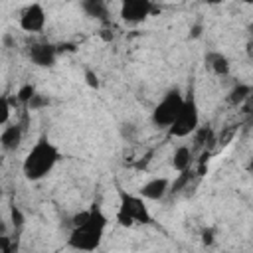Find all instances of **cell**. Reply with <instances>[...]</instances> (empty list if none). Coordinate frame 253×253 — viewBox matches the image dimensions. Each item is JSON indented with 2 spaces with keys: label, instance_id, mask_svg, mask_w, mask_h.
I'll return each instance as SVG.
<instances>
[{
  "label": "cell",
  "instance_id": "6da1fadb",
  "mask_svg": "<svg viewBox=\"0 0 253 253\" xmlns=\"http://www.w3.org/2000/svg\"><path fill=\"white\" fill-rule=\"evenodd\" d=\"M107 223H109V219H107L105 211L97 204H93L89 208L87 223L71 229V233L67 237V245L71 249L83 251V253H91V251L99 249V245L103 243V235H105Z\"/></svg>",
  "mask_w": 253,
  "mask_h": 253
},
{
  "label": "cell",
  "instance_id": "7a4b0ae2",
  "mask_svg": "<svg viewBox=\"0 0 253 253\" xmlns=\"http://www.w3.org/2000/svg\"><path fill=\"white\" fill-rule=\"evenodd\" d=\"M59 158H61L59 148L47 136H40L36 140V144L30 148V152L26 154L24 164H22V172L32 182L43 180L47 174H51V170L55 168Z\"/></svg>",
  "mask_w": 253,
  "mask_h": 253
},
{
  "label": "cell",
  "instance_id": "3957f363",
  "mask_svg": "<svg viewBox=\"0 0 253 253\" xmlns=\"http://www.w3.org/2000/svg\"><path fill=\"white\" fill-rule=\"evenodd\" d=\"M117 221L123 227L152 223V215H150V210H148L144 198L134 196V194H128V192H121L119 194Z\"/></svg>",
  "mask_w": 253,
  "mask_h": 253
},
{
  "label": "cell",
  "instance_id": "277c9868",
  "mask_svg": "<svg viewBox=\"0 0 253 253\" xmlns=\"http://www.w3.org/2000/svg\"><path fill=\"white\" fill-rule=\"evenodd\" d=\"M184 99H186V95L180 91V87L168 89L152 111V117H150L152 125L158 128H170L184 107Z\"/></svg>",
  "mask_w": 253,
  "mask_h": 253
},
{
  "label": "cell",
  "instance_id": "5b68a950",
  "mask_svg": "<svg viewBox=\"0 0 253 253\" xmlns=\"http://www.w3.org/2000/svg\"><path fill=\"white\" fill-rule=\"evenodd\" d=\"M198 128H200V107L196 101L194 87H190L186 93V99H184V107H182L178 119L174 121V125L168 128V132L174 138H184V136L194 134Z\"/></svg>",
  "mask_w": 253,
  "mask_h": 253
},
{
  "label": "cell",
  "instance_id": "8992f818",
  "mask_svg": "<svg viewBox=\"0 0 253 253\" xmlns=\"http://www.w3.org/2000/svg\"><path fill=\"white\" fill-rule=\"evenodd\" d=\"M154 12H160V8H156L150 0H125L121 4V20L125 24L136 26L140 22H144L148 16H152Z\"/></svg>",
  "mask_w": 253,
  "mask_h": 253
},
{
  "label": "cell",
  "instance_id": "52a82bcc",
  "mask_svg": "<svg viewBox=\"0 0 253 253\" xmlns=\"http://www.w3.org/2000/svg\"><path fill=\"white\" fill-rule=\"evenodd\" d=\"M45 10L40 2H34V4H28L22 14H20V28L28 34H38L45 28Z\"/></svg>",
  "mask_w": 253,
  "mask_h": 253
},
{
  "label": "cell",
  "instance_id": "ba28073f",
  "mask_svg": "<svg viewBox=\"0 0 253 253\" xmlns=\"http://www.w3.org/2000/svg\"><path fill=\"white\" fill-rule=\"evenodd\" d=\"M28 55H30L34 65H38V67H51L59 53H57V45L47 43V42H38V43L30 45Z\"/></svg>",
  "mask_w": 253,
  "mask_h": 253
},
{
  "label": "cell",
  "instance_id": "9c48e42d",
  "mask_svg": "<svg viewBox=\"0 0 253 253\" xmlns=\"http://www.w3.org/2000/svg\"><path fill=\"white\" fill-rule=\"evenodd\" d=\"M168 192H170V180L164 178V176H160V178H152V180H148L146 184H142L140 190H138V196L144 198V200L158 202V200H162Z\"/></svg>",
  "mask_w": 253,
  "mask_h": 253
},
{
  "label": "cell",
  "instance_id": "30bf717a",
  "mask_svg": "<svg viewBox=\"0 0 253 253\" xmlns=\"http://www.w3.org/2000/svg\"><path fill=\"white\" fill-rule=\"evenodd\" d=\"M22 136H24V126L20 123H14V125H6L2 128V134H0V146L4 152H16L20 142H22Z\"/></svg>",
  "mask_w": 253,
  "mask_h": 253
},
{
  "label": "cell",
  "instance_id": "8fae6325",
  "mask_svg": "<svg viewBox=\"0 0 253 253\" xmlns=\"http://www.w3.org/2000/svg\"><path fill=\"white\" fill-rule=\"evenodd\" d=\"M206 65H208L215 75H219V77L229 75V69H231L229 59H227L221 51H208V53H206Z\"/></svg>",
  "mask_w": 253,
  "mask_h": 253
},
{
  "label": "cell",
  "instance_id": "7c38bea8",
  "mask_svg": "<svg viewBox=\"0 0 253 253\" xmlns=\"http://www.w3.org/2000/svg\"><path fill=\"white\" fill-rule=\"evenodd\" d=\"M81 8L89 18H95V20H101V22L109 20V6L103 0H83Z\"/></svg>",
  "mask_w": 253,
  "mask_h": 253
},
{
  "label": "cell",
  "instance_id": "4fadbf2b",
  "mask_svg": "<svg viewBox=\"0 0 253 253\" xmlns=\"http://www.w3.org/2000/svg\"><path fill=\"white\" fill-rule=\"evenodd\" d=\"M192 148L190 146H178L176 150H174V154H172V160H170V164H172V168L180 174V172H186V170H190V166H192Z\"/></svg>",
  "mask_w": 253,
  "mask_h": 253
},
{
  "label": "cell",
  "instance_id": "5bb4252c",
  "mask_svg": "<svg viewBox=\"0 0 253 253\" xmlns=\"http://www.w3.org/2000/svg\"><path fill=\"white\" fill-rule=\"evenodd\" d=\"M251 97H253V87L247 85V83H237V85H233L231 91L227 93V101H229L233 107H239V105L247 103Z\"/></svg>",
  "mask_w": 253,
  "mask_h": 253
},
{
  "label": "cell",
  "instance_id": "9a60e30c",
  "mask_svg": "<svg viewBox=\"0 0 253 253\" xmlns=\"http://www.w3.org/2000/svg\"><path fill=\"white\" fill-rule=\"evenodd\" d=\"M213 142H215V136L211 126H200L194 132V148H210Z\"/></svg>",
  "mask_w": 253,
  "mask_h": 253
},
{
  "label": "cell",
  "instance_id": "2e32d148",
  "mask_svg": "<svg viewBox=\"0 0 253 253\" xmlns=\"http://www.w3.org/2000/svg\"><path fill=\"white\" fill-rule=\"evenodd\" d=\"M38 93V89H36V85H32V83H26V85H22L20 89H18V93H16V101L20 103V105H30V101L34 99V95Z\"/></svg>",
  "mask_w": 253,
  "mask_h": 253
},
{
  "label": "cell",
  "instance_id": "e0dca14e",
  "mask_svg": "<svg viewBox=\"0 0 253 253\" xmlns=\"http://www.w3.org/2000/svg\"><path fill=\"white\" fill-rule=\"evenodd\" d=\"M190 180H192V172H190V170H186V172H180V174H178V178L172 182V186H170V192L178 194V192L186 190V188L190 186Z\"/></svg>",
  "mask_w": 253,
  "mask_h": 253
},
{
  "label": "cell",
  "instance_id": "ac0fdd59",
  "mask_svg": "<svg viewBox=\"0 0 253 253\" xmlns=\"http://www.w3.org/2000/svg\"><path fill=\"white\" fill-rule=\"evenodd\" d=\"M10 109H12L10 97L8 95H2V99H0V125L2 126L10 125Z\"/></svg>",
  "mask_w": 253,
  "mask_h": 253
},
{
  "label": "cell",
  "instance_id": "d6986e66",
  "mask_svg": "<svg viewBox=\"0 0 253 253\" xmlns=\"http://www.w3.org/2000/svg\"><path fill=\"white\" fill-rule=\"evenodd\" d=\"M47 105H49V97L43 95V93H36L34 99L30 101L28 109H30V111H42V109H45Z\"/></svg>",
  "mask_w": 253,
  "mask_h": 253
},
{
  "label": "cell",
  "instance_id": "ffe728a7",
  "mask_svg": "<svg viewBox=\"0 0 253 253\" xmlns=\"http://www.w3.org/2000/svg\"><path fill=\"white\" fill-rule=\"evenodd\" d=\"M0 247L2 253H18V239H12L8 233L0 235Z\"/></svg>",
  "mask_w": 253,
  "mask_h": 253
},
{
  "label": "cell",
  "instance_id": "44dd1931",
  "mask_svg": "<svg viewBox=\"0 0 253 253\" xmlns=\"http://www.w3.org/2000/svg\"><path fill=\"white\" fill-rule=\"evenodd\" d=\"M10 221H12V225H14L16 229H22V227H24L26 215L22 213V210H20L18 206H12V210H10Z\"/></svg>",
  "mask_w": 253,
  "mask_h": 253
},
{
  "label": "cell",
  "instance_id": "7402d4cb",
  "mask_svg": "<svg viewBox=\"0 0 253 253\" xmlns=\"http://www.w3.org/2000/svg\"><path fill=\"white\" fill-rule=\"evenodd\" d=\"M85 83L91 87V89H99V77L93 69H85Z\"/></svg>",
  "mask_w": 253,
  "mask_h": 253
},
{
  "label": "cell",
  "instance_id": "603a6c76",
  "mask_svg": "<svg viewBox=\"0 0 253 253\" xmlns=\"http://www.w3.org/2000/svg\"><path fill=\"white\" fill-rule=\"evenodd\" d=\"M213 235H215L213 229H211V227H206V229L202 231V243H204V245H211V243H213Z\"/></svg>",
  "mask_w": 253,
  "mask_h": 253
},
{
  "label": "cell",
  "instance_id": "cb8c5ba5",
  "mask_svg": "<svg viewBox=\"0 0 253 253\" xmlns=\"http://www.w3.org/2000/svg\"><path fill=\"white\" fill-rule=\"evenodd\" d=\"M202 30H204V26H202L200 22H198V24H194V26L190 28V38H192V40L200 38V36H202Z\"/></svg>",
  "mask_w": 253,
  "mask_h": 253
},
{
  "label": "cell",
  "instance_id": "d4e9b609",
  "mask_svg": "<svg viewBox=\"0 0 253 253\" xmlns=\"http://www.w3.org/2000/svg\"><path fill=\"white\" fill-rule=\"evenodd\" d=\"M63 51H75V45L69 43V42H61V43H57V53H63Z\"/></svg>",
  "mask_w": 253,
  "mask_h": 253
},
{
  "label": "cell",
  "instance_id": "484cf974",
  "mask_svg": "<svg viewBox=\"0 0 253 253\" xmlns=\"http://www.w3.org/2000/svg\"><path fill=\"white\" fill-rule=\"evenodd\" d=\"M247 53H249V57L253 59V40H251V42L247 43Z\"/></svg>",
  "mask_w": 253,
  "mask_h": 253
},
{
  "label": "cell",
  "instance_id": "4316f807",
  "mask_svg": "<svg viewBox=\"0 0 253 253\" xmlns=\"http://www.w3.org/2000/svg\"><path fill=\"white\" fill-rule=\"evenodd\" d=\"M247 172L253 176V158H251V160H249V164H247Z\"/></svg>",
  "mask_w": 253,
  "mask_h": 253
}]
</instances>
